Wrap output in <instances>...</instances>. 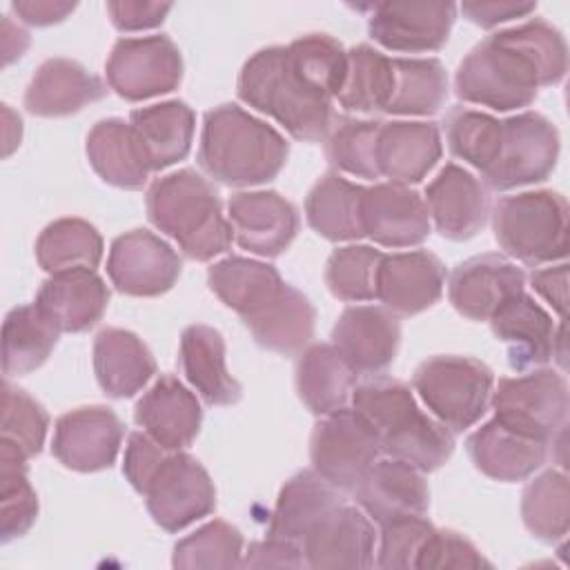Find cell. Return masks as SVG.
<instances>
[{
    "label": "cell",
    "instance_id": "e575fe53",
    "mask_svg": "<svg viewBox=\"0 0 570 570\" xmlns=\"http://www.w3.org/2000/svg\"><path fill=\"white\" fill-rule=\"evenodd\" d=\"M365 187L350 183L338 171L323 174L305 198L307 225L332 243L363 238Z\"/></svg>",
    "mask_w": 570,
    "mask_h": 570
},
{
    "label": "cell",
    "instance_id": "9f6ffc18",
    "mask_svg": "<svg viewBox=\"0 0 570 570\" xmlns=\"http://www.w3.org/2000/svg\"><path fill=\"white\" fill-rule=\"evenodd\" d=\"M243 568H303V548L294 541L267 537L265 541L249 543Z\"/></svg>",
    "mask_w": 570,
    "mask_h": 570
},
{
    "label": "cell",
    "instance_id": "4dcf8cb0",
    "mask_svg": "<svg viewBox=\"0 0 570 570\" xmlns=\"http://www.w3.org/2000/svg\"><path fill=\"white\" fill-rule=\"evenodd\" d=\"M314 305L289 283H283L267 303L243 318L261 347L285 356L307 347L314 336Z\"/></svg>",
    "mask_w": 570,
    "mask_h": 570
},
{
    "label": "cell",
    "instance_id": "d4e9b609",
    "mask_svg": "<svg viewBox=\"0 0 570 570\" xmlns=\"http://www.w3.org/2000/svg\"><path fill=\"white\" fill-rule=\"evenodd\" d=\"M136 423L165 450L187 448L203 421V410L194 392L176 376L163 374L136 403Z\"/></svg>",
    "mask_w": 570,
    "mask_h": 570
},
{
    "label": "cell",
    "instance_id": "f6af8a7d",
    "mask_svg": "<svg viewBox=\"0 0 570 570\" xmlns=\"http://www.w3.org/2000/svg\"><path fill=\"white\" fill-rule=\"evenodd\" d=\"M27 456L9 441H0V541L9 543L31 530L38 497L27 474Z\"/></svg>",
    "mask_w": 570,
    "mask_h": 570
},
{
    "label": "cell",
    "instance_id": "7dc6e473",
    "mask_svg": "<svg viewBox=\"0 0 570 570\" xmlns=\"http://www.w3.org/2000/svg\"><path fill=\"white\" fill-rule=\"evenodd\" d=\"M443 125L450 151L481 174L488 171L501 147L503 120L470 107H454Z\"/></svg>",
    "mask_w": 570,
    "mask_h": 570
},
{
    "label": "cell",
    "instance_id": "ee69618b",
    "mask_svg": "<svg viewBox=\"0 0 570 570\" xmlns=\"http://www.w3.org/2000/svg\"><path fill=\"white\" fill-rule=\"evenodd\" d=\"M521 519L530 534L543 543L566 539L570 528V483L559 470L534 476L521 494Z\"/></svg>",
    "mask_w": 570,
    "mask_h": 570
},
{
    "label": "cell",
    "instance_id": "836d02e7",
    "mask_svg": "<svg viewBox=\"0 0 570 570\" xmlns=\"http://www.w3.org/2000/svg\"><path fill=\"white\" fill-rule=\"evenodd\" d=\"M180 367L194 390L209 405H234L243 396L240 383L225 363V341L209 325H189L180 336Z\"/></svg>",
    "mask_w": 570,
    "mask_h": 570
},
{
    "label": "cell",
    "instance_id": "74e56055",
    "mask_svg": "<svg viewBox=\"0 0 570 570\" xmlns=\"http://www.w3.org/2000/svg\"><path fill=\"white\" fill-rule=\"evenodd\" d=\"M60 330L36 305L13 307L2 323V372L22 376L38 370L58 343Z\"/></svg>",
    "mask_w": 570,
    "mask_h": 570
},
{
    "label": "cell",
    "instance_id": "91938a15",
    "mask_svg": "<svg viewBox=\"0 0 570 570\" xmlns=\"http://www.w3.org/2000/svg\"><path fill=\"white\" fill-rule=\"evenodd\" d=\"M11 9L27 24L49 27V24L62 22L76 9V2H62V0H16V2H11Z\"/></svg>",
    "mask_w": 570,
    "mask_h": 570
},
{
    "label": "cell",
    "instance_id": "ac0fdd59",
    "mask_svg": "<svg viewBox=\"0 0 570 570\" xmlns=\"http://www.w3.org/2000/svg\"><path fill=\"white\" fill-rule=\"evenodd\" d=\"M525 274L501 254H481L459 263L448 281L452 307L470 321H490L514 294L523 292Z\"/></svg>",
    "mask_w": 570,
    "mask_h": 570
},
{
    "label": "cell",
    "instance_id": "60d3db41",
    "mask_svg": "<svg viewBox=\"0 0 570 570\" xmlns=\"http://www.w3.org/2000/svg\"><path fill=\"white\" fill-rule=\"evenodd\" d=\"M394 89L385 114L432 116L448 98V73L436 58H392Z\"/></svg>",
    "mask_w": 570,
    "mask_h": 570
},
{
    "label": "cell",
    "instance_id": "d6986e66",
    "mask_svg": "<svg viewBox=\"0 0 570 570\" xmlns=\"http://www.w3.org/2000/svg\"><path fill=\"white\" fill-rule=\"evenodd\" d=\"M376 532L372 519L341 503L301 543L305 566L314 570H361L374 566Z\"/></svg>",
    "mask_w": 570,
    "mask_h": 570
},
{
    "label": "cell",
    "instance_id": "6da1fadb",
    "mask_svg": "<svg viewBox=\"0 0 570 570\" xmlns=\"http://www.w3.org/2000/svg\"><path fill=\"white\" fill-rule=\"evenodd\" d=\"M566 71L561 31L543 18H530L481 40L459 65L454 91L463 102L510 111L534 102L539 87L559 85Z\"/></svg>",
    "mask_w": 570,
    "mask_h": 570
},
{
    "label": "cell",
    "instance_id": "f5cc1de1",
    "mask_svg": "<svg viewBox=\"0 0 570 570\" xmlns=\"http://www.w3.org/2000/svg\"><path fill=\"white\" fill-rule=\"evenodd\" d=\"M414 568H492V563L476 550L472 541L454 530H436L423 543Z\"/></svg>",
    "mask_w": 570,
    "mask_h": 570
},
{
    "label": "cell",
    "instance_id": "4316f807",
    "mask_svg": "<svg viewBox=\"0 0 570 570\" xmlns=\"http://www.w3.org/2000/svg\"><path fill=\"white\" fill-rule=\"evenodd\" d=\"M443 154L436 122L390 120L381 122L376 138L379 176L390 183H421Z\"/></svg>",
    "mask_w": 570,
    "mask_h": 570
},
{
    "label": "cell",
    "instance_id": "83f0119b",
    "mask_svg": "<svg viewBox=\"0 0 570 570\" xmlns=\"http://www.w3.org/2000/svg\"><path fill=\"white\" fill-rule=\"evenodd\" d=\"M33 303L60 332L78 334L102 318L109 305V287L94 269L51 274L40 285Z\"/></svg>",
    "mask_w": 570,
    "mask_h": 570
},
{
    "label": "cell",
    "instance_id": "b9f144b4",
    "mask_svg": "<svg viewBox=\"0 0 570 570\" xmlns=\"http://www.w3.org/2000/svg\"><path fill=\"white\" fill-rule=\"evenodd\" d=\"M394 89L392 58L370 45H356L347 51V76L336 96L345 111L385 114Z\"/></svg>",
    "mask_w": 570,
    "mask_h": 570
},
{
    "label": "cell",
    "instance_id": "816d5d0a",
    "mask_svg": "<svg viewBox=\"0 0 570 570\" xmlns=\"http://www.w3.org/2000/svg\"><path fill=\"white\" fill-rule=\"evenodd\" d=\"M432 532L434 525L423 514H403L381 523L374 566L383 570L414 568V561Z\"/></svg>",
    "mask_w": 570,
    "mask_h": 570
},
{
    "label": "cell",
    "instance_id": "7c38bea8",
    "mask_svg": "<svg viewBox=\"0 0 570 570\" xmlns=\"http://www.w3.org/2000/svg\"><path fill=\"white\" fill-rule=\"evenodd\" d=\"M142 497L154 523L167 532H178L216 508V488L207 470L180 450L165 456Z\"/></svg>",
    "mask_w": 570,
    "mask_h": 570
},
{
    "label": "cell",
    "instance_id": "c3c4849f",
    "mask_svg": "<svg viewBox=\"0 0 570 570\" xmlns=\"http://www.w3.org/2000/svg\"><path fill=\"white\" fill-rule=\"evenodd\" d=\"M243 554L240 530L223 519H214L174 546L171 566L185 570L238 568Z\"/></svg>",
    "mask_w": 570,
    "mask_h": 570
},
{
    "label": "cell",
    "instance_id": "44dd1931",
    "mask_svg": "<svg viewBox=\"0 0 570 570\" xmlns=\"http://www.w3.org/2000/svg\"><path fill=\"white\" fill-rule=\"evenodd\" d=\"M428 214L448 240L476 236L490 216V198L479 178L456 163H448L425 187Z\"/></svg>",
    "mask_w": 570,
    "mask_h": 570
},
{
    "label": "cell",
    "instance_id": "f546056e",
    "mask_svg": "<svg viewBox=\"0 0 570 570\" xmlns=\"http://www.w3.org/2000/svg\"><path fill=\"white\" fill-rule=\"evenodd\" d=\"M343 503L341 490L314 470L296 472L278 492L267 537L303 543V539Z\"/></svg>",
    "mask_w": 570,
    "mask_h": 570
},
{
    "label": "cell",
    "instance_id": "d6a6232c",
    "mask_svg": "<svg viewBox=\"0 0 570 570\" xmlns=\"http://www.w3.org/2000/svg\"><path fill=\"white\" fill-rule=\"evenodd\" d=\"M94 372L107 396L129 399L156 374V361L134 332L105 327L94 338Z\"/></svg>",
    "mask_w": 570,
    "mask_h": 570
},
{
    "label": "cell",
    "instance_id": "8fae6325",
    "mask_svg": "<svg viewBox=\"0 0 570 570\" xmlns=\"http://www.w3.org/2000/svg\"><path fill=\"white\" fill-rule=\"evenodd\" d=\"M109 87L125 100L138 102L178 89L183 56L176 42L160 36L120 38L105 65Z\"/></svg>",
    "mask_w": 570,
    "mask_h": 570
},
{
    "label": "cell",
    "instance_id": "603a6c76",
    "mask_svg": "<svg viewBox=\"0 0 570 570\" xmlns=\"http://www.w3.org/2000/svg\"><path fill=\"white\" fill-rule=\"evenodd\" d=\"M552 443L505 425L497 416L476 428L468 441V454L479 472L494 481L514 483L534 474L548 459Z\"/></svg>",
    "mask_w": 570,
    "mask_h": 570
},
{
    "label": "cell",
    "instance_id": "cb8c5ba5",
    "mask_svg": "<svg viewBox=\"0 0 570 570\" xmlns=\"http://www.w3.org/2000/svg\"><path fill=\"white\" fill-rule=\"evenodd\" d=\"M352 492L358 508L379 525L403 514H425L430 508L421 470L390 456L376 459Z\"/></svg>",
    "mask_w": 570,
    "mask_h": 570
},
{
    "label": "cell",
    "instance_id": "52a82bcc",
    "mask_svg": "<svg viewBox=\"0 0 570 570\" xmlns=\"http://www.w3.org/2000/svg\"><path fill=\"white\" fill-rule=\"evenodd\" d=\"M412 385L436 421L459 434L485 414L494 374L472 356H432L414 370Z\"/></svg>",
    "mask_w": 570,
    "mask_h": 570
},
{
    "label": "cell",
    "instance_id": "7a4b0ae2",
    "mask_svg": "<svg viewBox=\"0 0 570 570\" xmlns=\"http://www.w3.org/2000/svg\"><path fill=\"white\" fill-rule=\"evenodd\" d=\"M352 407L374 428L381 452L421 472L439 470L454 452L452 432L428 416L399 379L374 376L352 390Z\"/></svg>",
    "mask_w": 570,
    "mask_h": 570
},
{
    "label": "cell",
    "instance_id": "2e32d148",
    "mask_svg": "<svg viewBox=\"0 0 570 570\" xmlns=\"http://www.w3.org/2000/svg\"><path fill=\"white\" fill-rule=\"evenodd\" d=\"M234 240L258 256H281L298 234V212L278 191H236L227 203Z\"/></svg>",
    "mask_w": 570,
    "mask_h": 570
},
{
    "label": "cell",
    "instance_id": "d590c367",
    "mask_svg": "<svg viewBox=\"0 0 570 570\" xmlns=\"http://www.w3.org/2000/svg\"><path fill=\"white\" fill-rule=\"evenodd\" d=\"M129 125L138 134L151 171L167 169L169 165L187 158L194 140V111L183 100H165L158 105L134 109Z\"/></svg>",
    "mask_w": 570,
    "mask_h": 570
},
{
    "label": "cell",
    "instance_id": "db71d44e",
    "mask_svg": "<svg viewBox=\"0 0 570 570\" xmlns=\"http://www.w3.org/2000/svg\"><path fill=\"white\" fill-rule=\"evenodd\" d=\"M171 450H165L160 443H156L147 432H131L127 448H125V459H122V474L131 483V488L138 494H145L151 476L165 461V456Z\"/></svg>",
    "mask_w": 570,
    "mask_h": 570
},
{
    "label": "cell",
    "instance_id": "f1b7e54d",
    "mask_svg": "<svg viewBox=\"0 0 570 570\" xmlns=\"http://www.w3.org/2000/svg\"><path fill=\"white\" fill-rule=\"evenodd\" d=\"M105 94L102 80L89 73L80 62L49 58L36 69L24 91V107L40 118H62L100 100Z\"/></svg>",
    "mask_w": 570,
    "mask_h": 570
},
{
    "label": "cell",
    "instance_id": "9c48e42d",
    "mask_svg": "<svg viewBox=\"0 0 570 570\" xmlns=\"http://www.w3.org/2000/svg\"><path fill=\"white\" fill-rule=\"evenodd\" d=\"M492 407L505 425L552 443L566 430L568 383L550 367L503 376L492 394Z\"/></svg>",
    "mask_w": 570,
    "mask_h": 570
},
{
    "label": "cell",
    "instance_id": "30bf717a",
    "mask_svg": "<svg viewBox=\"0 0 570 570\" xmlns=\"http://www.w3.org/2000/svg\"><path fill=\"white\" fill-rule=\"evenodd\" d=\"M559 158V131L537 111H523L503 120L501 147L483 171V183L494 191H508L546 180Z\"/></svg>",
    "mask_w": 570,
    "mask_h": 570
},
{
    "label": "cell",
    "instance_id": "f35d334b",
    "mask_svg": "<svg viewBox=\"0 0 570 570\" xmlns=\"http://www.w3.org/2000/svg\"><path fill=\"white\" fill-rule=\"evenodd\" d=\"M209 289L240 318L267 303L285 283L274 265L227 256L207 269Z\"/></svg>",
    "mask_w": 570,
    "mask_h": 570
},
{
    "label": "cell",
    "instance_id": "7bdbcfd3",
    "mask_svg": "<svg viewBox=\"0 0 570 570\" xmlns=\"http://www.w3.org/2000/svg\"><path fill=\"white\" fill-rule=\"evenodd\" d=\"M292 73L314 94L332 100L347 76V51L327 33H307L285 47Z\"/></svg>",
    "mask_w": 570,
    "mask_h": 570
},
{
    "label": "cell",
    "instance_id": "681fc988",
    "mask_svg": "<svg viewBox=\"0 0 570 570\" xmlns=\"http://www.w3.org/2000/svg\"><path fill=\"white\" fill-rule=\"evenodd\" d=\"M383 252L370 245H345L330 254L325 283L338 301L361 303L376 298V272Z\"/></svg>",
    "mask_w": 570,
    "mask_h": 570
},
{
    "label": "cell",
    "instance_id": "ab89813d",
    "mask_svg": "<svg viewBox=\"0 0 570 570\" xmlns=\"http://www.w3.org/2000/svg\"><path fill=\"white\" fill-rule=\"evenodd\" d=\"M100 232L82 218H58L36 240V261L49 274L96 269L102 258Z\"/></svg>",
    "mask_w": 570,
    "mask_h": 570
},
{
    "label": "cell",
    "instance_id": "ba28073f",
    "mask_svg": "<svg viewBox=\"0 0 570 570\" xmlns=\"http://www.w3.org/2000/svg\"><path fill=\"white\" fill-rule=\"evenodd\" d=\"M379 454V434L354 407L325 414L312 430V470L341 492H352Z\"/></svg>",
    "mask_w": 570,
    "mask_h": 570
},
{
    "label": "cell",
    "instance_id": "5b68a950",
    "mask_svg": "<svg viewBox=\"0 0 570 570\" xmlns=\"http://www.w3.org/2000/svg\"><path fill=\"white\" fill-rule=\"evenodd\" d=\"M238 98L272 116L289 136L305 142L325 140L332 122V100L307 89L289 69L285 47L256 51L240 69Z\"/></svg>",
    "mask_w": 570,
    "mask_h": 570
},
{
    "label": "cell",
    "instance_id": "8d00e7d4",
    "mask_svg": "<svg viewBox=\"0 0 570 570\" xmlns=\"http://www.w3.org/2000/svg\"><path fill=\"white\" fill-rule=\"evenodd\" d=\"M294 381L303 405L312 414L325 416L345 407L356 385V374L332 345L314 343L301 352Z\"/></svg>",
    "mask_w": 570,
    "mask_h": 570
},
{
    "label": "cell",
    "instance_id": "e0dca14e",
    "mask_svg": "<svg viewBox=\"0 0 570 570\" xmlns=\"http://www.w3.org/2000/svg\"><path fill=\"white\" fill-rule=\"evenodd\" d=\"M399 343V318L385 307L352 305L332 327V347L356 376L379 374L392 365Z\"/></svg>",
    "mask_w": 570,
    "mask_h": 570
},
{
    "label": "cell",
    "instance_id": "9a60e30c",
    "mask_svg": "<svg viewBox=\"0 0 570 570\" xmlns=\"http://www.w3.org/2000/svg\"><path fill=\"white\" fill-rule=\"evenodd\" d=\"M122 436L125 425L111 407H78L56 421L51 452L69 470L100 472L114 465Z\"/></svg>",
    "mask_w": 570,
    "mask_h": 570
},
{
    "label": "cell",
    "instance_id": "8992f818",
    "mask_svg": "<svg viewBox=\"0 0 570 570\" xmlns=\"http://www.w3.org/2000/svg\"><path fill=\"white\" fill-rule=\"evenodd\" d=\"M492 229L501 249L530 267L563 261L568 254V203L552 189L503 196L492 209Z\"/></svg>",
    "mask_w": 570,
    "mask_h": 570
},
{
    "label": "cell",
    "instance_id": "3957f363",
    "mask_svg": "<svg viewBox=\"0 0 570 570\" xmlns=\"http://www.w3.org/2000/svg\"><path fill=\"white\" fill-rule=\"evenodd\" d=\"M289 156L287 140L234 102L205 114L198 165L218 183L249 187L274 180Z\"/></svg>",
    "mask_w": 570,
    "mask_h": 570
},
{
    "label": "cell",
    "instance_id": "7402d4cb",
    "mask_svg": "<svg viewBox=\"0 0 570 570\" xmlns=\"http://www.w3.org/2000/svg\"><path fill=\"white\" fill-rule=\"evenodd\" d=\"M363 232L383 247H414L430 236L425 200L399 183H379L363 194Z\"/></svg>",
    "mask_w": 570,
    "mask_h": 570
},
{
    "label": "cell",
    "instance_id": "f907efd6",
    "mask_svg": "<svg viewBox=\"0 0 570 570\" xmlns=\"http://www.w3.org/2000/svg\"><path fill=\"white\" fill-rule=\"evenodd\" d=\"M49 428V414L24 390L9 381L2 387V436L13 443L27 459L40 454Z\"/></svg>",
    "mask_w": 570,
    "mask_h": 570
},
{
    "label": "cell",
    "instance_id": "1f68e13d",
    "mask_svg": "<svg viewBox=\"0 0 570 570\" xmlns=\"http://www.w3.org/2000/svg\"><path fill=\"white\" fill-rule=\"evenodd\" d=\"M87 158L94 171L118 189H140L151 171L149 156L129 122L98 120L87 134Z\"/></svg>",
    "mask_w": 570,
    "mask_h": 570
},
{
    "label": "cell",
    "instance_id": "6f0895ef",
    "mask_svg": "<svg viewBox=\"0 0 570 570\" xmlns=\"http://www.w3.org/2000/svg\"><path fill=\"white\" fill-rule=\"evenodd\" d=\"M534 9H537V2H508V0L463 2L461 4L463 16L483 29H492V27L514 20V18H528L530 13H534Z\"/></svg>",
    "mask_w": 570,
    "mask_h": 570
},
{
    "label": "cell",
    "instance_id": "94428289",
    "mask_svg": "<svg viewBox=\"0 0 570 570\" xmlns=\"http://www.w3.org/2000/svg\"><path fill=\"white\" fill-rule=\"evenodd\" d=\"M27 47H29V33L22 27L13 24L9 16H4V20H2V56H4V65H11L16 58H20Z\"/></svg>",
    "mask_w": 570,
    "mask_h": 570
},
{
    "label": "cell",
    "instance_id": "5bb4252c",
    "mask_svg": "<svg viewBox=\"0 0 570 570\" xmlns=\"http://www.w3.org/2000/svg\"><path fill=\"white\" fill-rule=\"evenodd\" d=\"M367 7L370 36L381 47L401 53L441 49L459 9L454 2H376Z\"/></svg>",
    "mask_w": 570,
    "mask_h": 570
},
{
    "label": "cell",
    "instance_id": "6125c7cd",
    "mask_svg": "<svg viewBox=\"0 0 570 570\" xmlns=\"http://www.w3.org/2000/svg\"><path fill=\"white\" fill-rule=\"evenodd\" d=\"M2 116H4V149H2V154L9 156L20 145L22 120H20V116H16L9 109V105H2Z\"/></svg>",
    "mask_w": 570,
    "mask_h": 570
},
{
    "label": "cell",
    "instance_id": "484cf974",
    "mask_svg": "<svg viewBox=\"0 0 570 570\" xmlns=\"http://www.w3.org/2000/svg\"><path fill=\"white\" fill-rule=\"evenodd\" d=\"M490 327L508 347V361L519 372L541 367L554 356L559 330L552 316L525 292L505 301L490 318Z\"/></svg>",
    "mask_w": 570,
    "mask_h": 570
},
{
    "label": "cell",
    "instance_id": "11a10c76",
    "mask_svg": "<svg viewBox=\"0 0 570 570\" xmlns=\"http://www.w3.org/2000/svg\"><path fill=\"white\" fill-rule=\"evenodd\" d=\"M111 24L118 31H142L163 24L171 11L169 2H140V0H120L107 2Z\"/></svg>",
    "mask_w": 570,
    "mask_h": 570
},
{
    "label": "cell",
    "instance_id": "4fadbf2b",
    "mask_svg": "<svg viewBox=\"0 0 570 570\" xmlns=\"http://www.w3.org/2000/svg\"><path fill=\"white\" fill-rule=\"evenodd\" d=\"M183 261L160 236L147 229H131L114 238L107 256L111 285L127 296H160L180 276Z\"/></svg>",
    "mask_w": 570,
    "mask_h": 570
},
{
    "label": "cell",
    "instance_id": "ffe728a7",
    "mask_svg": "<svg viewBox=\"0 0 570 570\" xmlns=\"http://www.w3.org/2000/svg\"><path fill=\"white\" fill-rule=\"evenodd\" d=\"M445 285V267L428 249L383 254L376 272V298L394 316H414L432 307Z\"/></svg>",
    "mask_w": 570,
    "mask_h": 570
},
{
    "label": "cell",
    "instance_id": "680465c9",
    "mask_svg": "<svg viewBox=\"0 0 570 570\" xmlns=\"http://www.w3.org/2000/svg\"><path fill=\"white\" fill-rule=\"evenodd\" d=\"M530 285L537 294H541L548 305L563 318L568 303V265L559 263L554 267L534 269L530 274Z\"/></svg>",
    "mask_w": 570,
    "mask_h": 570
},
{
    "label": "cell",
    "instance_id": "277c9868",
    "mask_svg": "<svg viewBox=\"0 0 570 570\" xmlns=\"http://www.w3.org/2000/svg\"><path fill=\"white\" fill-rule=\"evenodd\" d=\"M147 218L171 236L191 261H212L232 245V225L223 216L216 187L194 169L156 178L147 189Z\"/></svg>",
    "mask_w": 570,
    "mask_h": 570
},
{
    "label": "cell",
    "instance_id": "bcb514c9",
    "mask_svg": "<svg viewBox=\"0 0 570 570\" xmlns=\"http://www.w3.org/2000/svg\"><path fill=\"white\" fill-rule=\"evenodd\" d=\"M381 120L334 116L325 136V156L338 171L358 178H379L376 138Z\"/></svg>",
    "mask_w": 570,
    "mask_h": 570
}]
</instances>
